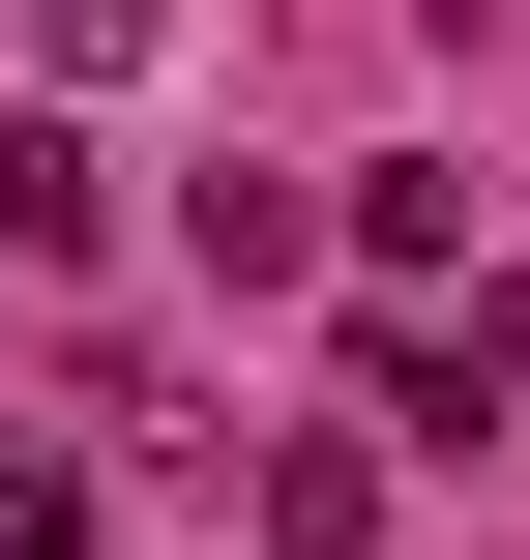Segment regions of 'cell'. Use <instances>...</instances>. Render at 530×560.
I'll return each instance as SVG.
<instances>
[{"label": "cell", "mask_w": 530, "mask_h": 560, "mask_svg": "<svg viewBox=\"0 0 530 560\" xmlns=\"http://www.w3.org/2000/svg\"><path fill=\"white\" fill-rule=\"evenodd\" d=\"M177 266H207V295H295L325 207H295V177H177Z\"/></svg>", "instance_id": "cell-1"}, {"label": "cell", "mask_w": 530, "mask_h": 560, "mask_svg": "<svg viewBox=\"0 0 530 560\" xmlns=\"http://www.w3.org/2000/svg\"><path fill=\"white\" fill-rule=\"evenodd\" d=\"M384 532V472H354V443H266V560H354Z\"/></svg>", "instance_id": "cell-4"}, {"label": "cell", "mask_w": 530, "mask_h": 560, "mask_svg": "<svg viewBox=\"0 0 530 560\" xmlns=\"http://www.w3.org/2000/svg\"><path fill=\"white\" fill-rule=\"evenodd\" d=\"M325 236H354V266H384V295H443V266H472V177H443V148H413V177H354V207H325Z\"/></svg>", "instance_id": "cell-2"}, {"label": "cell", "mask_w": 530, "mask_h": 560, "mask_svg": "<svg viewBox=\"0 0 530 560\" xmlns=\"http://www.w3.org/2000/svg\"><path fill=\"white\" fill-rule=\"evenodd\" d=\"M0 560H89V472L59 443H0Z\"/></svg>", "instance_id": "cell-6"}, {"label": "cell", "mask_w": 530, "mask_h": 560, "mask_svg": "<svg viewBox=\"0 0 530 560\" xmlns=\"http://www.w3.org/2000/svg\"><path fill=\"white\" fill-rule=\"evenodd\" d=\"M472 384H530V266H472Z\"/></svg>", "instance_id": "cell-7"}, {"label": "cell", "mask_w": 530, "mask_h": 560, "mask_svg": "<svg viewBox=\"0 0 530 560\" xmlns=\"http://www.w3.org/2000/svg\"><path fill=\"white\" fill-rule=\"evenodd\" d=\"M148 30L177 0H30V89H148Z\"/></svg>", "instance_id": "cell-5"}, {"label": "cell", "mask_w": 530, "mask_h": 560, "mask_svg": "<svg viewBox=\"0 0 530 560\" xmlns=\"http://www.w3.org/2000/svg\"><path fill=\"white\" fill-rule=\"evenodd\" d=\"M30 266H89V148H59V118H0V295H30Z\"/></svg>", "instance_id": "cell-3"}]
</instances>
